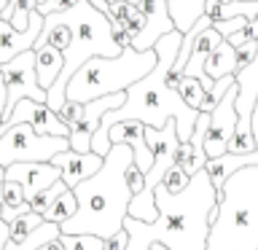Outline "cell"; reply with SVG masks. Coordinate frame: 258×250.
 Returning a JSON list of instances; mask_svg holds the SVG:
<instances>
[{
    "label": "cell",
    "mask_w": 258,
    "mask_h": 250,
    "mask_svg": "<svg viewBox=\"0 0 258 250\" xmlns=\"http://www.w3.org/2000/svg\"><path fill=\"white\" fill-rule=\"evenodd\" d=\"M250 129H253V140H255V148H258V105L253 110V121H250Z\"/></svg>",
    "instance_id": "28"
},
{
    "label": "cell",
    "mask_w": 258,
    "mask_h": 250,
    "mask_svg": "<svg viewBox=\"0 0 258 250\" xmlns=\"http://www.w3.org/2000/svg\"><path fill=\"white\" fill-rule=\"evenodd\" d=\"M205 3L207 0H169L167 3V11H169V19H172L175 30L180 32V35H185L194 22L202 16V11H205ZM218 3H231V0H218Z\"/></svg>",
    "instance_id": "17"
},
{
    "label": "cell",
    "mask_w": 258,
    "mask_h": 250,
    "mask_svg": "<svg viewBox=\"0 0 258 250\" xmlns=\"http://www.w3.org/2000/svg\"><path fill=\"white\" fill-rule=\"evenodd\" d=\"M188 180H191V177L185 175L177 164H172V167L167 169V175L161 177V185H164V189H167L169 194H180V191L185 189V185H188Z\"/></svg>",
    "instance_id": "24"
},
{
    "label": "cell",
    "mask_w": 258,
    "mask_h": 250,
    "mask_svg": "<svg viewBox=\"0 0 258 250\" xmlns=\"http://www.w3.org/2000/svg\"><path fill=\"white\" fill-rule=\"evenodd\" d=\"M126 239H129V237H126V231L121 229L118 234H113L110 239H105V242H102V250H124V247H126Z\"/></svg>",
    "instance_id": "27"
},
{
    "label": "cell",
    "mask_w": 258,
    "mask_h": 250,
    "mask_svg": "<svg viewBox=\"0 0 258 250\" xmlns=\"http://www.w3.org/2000/svg\"><path fill=\"white\" fill-rule=\"evenodd\" d=\"M132 164V151L126 145H110L102 167L73 189L76 215L59 223V234L68 237H97L110 239L121 231L126 218V207L132 202V191L126 183V167Z\"/></svg>",
    "instance_id": "2"
},
{
    "label": "cell",
    "mask_w": 258,
    "mask_h": 250,
    "mask_svg": "<svg viewBox=\"0 0 258 250\" xmlns=\"http://www.w3.org/2000/svg\"><path fill=\"white\" fill-rule=\"evenodd\" d=\"M164 3H169V0H164Z\"/></svg>",
    "instance_id": "37"
},
{
    "label": "cell",
    "mask_w": 258,
    "mask_h": 250,
    "mask_svg": "<svg viewBox=\"0 0 258 250\" xmlns=\"http://www.w3.org/2000/svg\"><path fill=\"white\" fill-rule=\"evenodd\" d=\"M145 127L140 124V121H121V124L116 127H110V132H108V143L110 145H126L129 151H132V164L140 169V172L145 175L151 169V151H148V145H145Z\"/></svg>",
    "instance_id": "14"
},
{
    "label": "cell",
    "mask_w": 258,
    "mask_h": 250,
    "mask_svg": "<svg viewBox=\"0 0 258 250\" xmlns=\"http://www.w3.org/2000/svg\"><path fill=\"white\" fill-rule=\"evenodd\" d=\"M234 97H237V84L229 86V92L221 97V102L207 113V135H205V156L218 159L226 153V145L234 137L237 129V113H234Z\"/></svg>",
    "instance_id": "7"
},
{
    "label": "cell",
    "mask_w": 258,
    "mask_h": 250,
    "mask_svg": "<svg viewBox=\"0 0 258 250\" xmlns=\"http://www.w3.org/2000/svg\"><path fill=\"white\" fill-rule=\"evenodd\" d=\"M64 191H70V189H64V183H62V180H56V183L51 185V189H46L43 194H38V197L30 202V213L43 215V210H46L48 205H51V202H54L56 197H59V194H64Z\"/></svg>",
    "instance_id": "23"
},
{
    "label": "cell",
    "mask_w": 258,
    "mask_h": 250,
    "mask_svg": "<svg viewBox=\"0 0 258 250\" xmlns=\"http://www.w3.org/2000/svg\"><path fill=\"white\" fill-rule=\"evenodd\" d=\"M180 40H183V35L175 30V32L161 35L156 43H153L156 68H153L145 78H140L137 84H132L126 89L124 92V105H121V108L102 116L100 129L94 132L92 145H89L92 153H97L100 159L108 156V151H110L108 132H110V127L121 124V121H140V124L148 127V129H161L169 118H172L175 129H177V140L188 143L199 113L191 110L188 105H185L175 92H169L167 84H164L167 73L175 68L177 51H180Z\"/></svg>",
    "instance_id": "1"
},
{
    "label": "cell",
    "mask_w": 258,
    "mask_h": 250,
    "mask_svg": "<svg viewBox=\"0 0 258 250\" xmlns=\"http://www.w3.org/2000/svg\"><path fill=\"white\" fill-rule=\"evenodd\" d=\"M205 250H258V164L239 169L223 183L210 213Z\"/></svg>",
    "instance_id": "3"
},
{
    "label": "cell",
    "mask_w": 258,
    "mask_h": 250,
    "mask_svg": "<svg viewBox=\"0 0 258 250\" xmlns=\"http://www.w3.org/2000/svg\"><path fill=\"white\" fill-rule=\"evenodd\" d=\"M38 250H62V242H59V237H56L51 242H46V245H40Z\"/></svg>",
    "instance_id": "29"
},
{
    "label": "cell",
    "mask_w": 258,
    "mask_h": 250,
    "mask_svg": "<svg viewBox=\"0 0 258 250\" xmlns=\"http://www.w3.org/2000/svg\"><path fill=\"white\" fill-rule=\"evenodd\" d=\"M3 180H11L19 185L24 202L30 205L38 194H43L59 180V169L51 161H46V164H11L3 169Z\"/></svg>",
    "instance_id": "10"
},
{
    "label": "cell",
    "mask_w": 258,
    "mask_h": 250,
    "mask_svg": "<svg viewBox=\"0 0 258 250\" xmlns=\"http://www.w3.org/2000/svg\"><path fill=\"white\" fill-rule=\"evenodd\" d=\"M124 105V94H108V97H100L94 102H86L81 116L70 124V132H68V148L73 153H89V145H92V137L94 132L100 129V121L105 113L116 110Z\"/></svg>",
    "instance_id": "8"
},
{
    "label": "cell",
    "mask_w": 258,
    "mask_h": 250,
    "mask_svg": "<svg viewBox=\"0 0 258 250\" xmlns=\"http://www.w3.org/2000/svg\"><path fill=\"white\" fill-rule=\"evenodd\" d=\"M62 73V54L51 46H40L35 48V84L48 92L54 86L56 76Z\"/></svg>",
    "instance_id": "16"
},
{
    "label": "cell",
    "mask_w": 258,
    "mask_h": 250,
    "mask_svg": "<svg viewBox=\"0 0 258 250\" xmlns=\"http://www.w3.org/2000/svg\"><path fill=\"white\" fill-rule=\"evenodd\" d=\"M40 30H43V16H40L35 8L30 11L27 32H16L8 22H0V65L16 59V56L24 54V51H32Z\"/></svg>",
    "instance_id": "12"
},
{
    "label": "cell",
    "mask_w": 258,
    "mask_h": 250,
    "mask_svg": "<svg viewBox=\"0 0 258 250\" xmlns=\"http://www.w3.org/2000/svg\"><path fill=\"white\" fill-rule=\"evenodd\" d=\"M0 199H3V183H0Z\"/></svg>",
    "instance_id": "35"
},
{
    "label": "cell",
    "mask_w": 258,
    "mask_h": 250,
    "mask_svg": "<svg viewBox=\"0 0 258 250\" xmlns=\"http://www.w3.org/2000/svg\"><path fill=\"white\" fill-rule=\"evenodd\" d=\"M105 3H108L110 8H116V6H121V3H124V0H105Z\"/></svg>",
    "instance_id": "31"
},
{
    "label": "cell",
    "mask_w": 258,
    "mask_h": 250,
    "mask_svg": "<svg viewBox=\"0 0 258 250\" xmlns=\"http://www.w3.org/2000/svg\"><path fill=\"white\" fill-rule=\"evenodd\" d=\"M180 100L188 105L191 110H197L199 113V105H202V100H205V89L199 86V81H194V78H188V76H183L180 78V84H177V92H175Z\"/></svg>",
    "instance_id": "21"
},
{
    "label": "cell",
    "mask_w": 258,
    "mask_h": 250,
    "mask_svg": "<svg viewBox=\"0 0 258 250\" xmlns=\"http://www.w3.org/2000/svg\"><path fill=\"white\" fill-rule=\"evenodd\" d=\"M151 250H167V247H161V245H151Z\"/></svg>",
    "instance_id": "33"
},
{
    "label": "cell",
    "mask_w": 258,
    "mask_h": 250,
    "mask_svg": "<svg viewBox=\"0 0 258 250\" xmlns=\"http://www.w3.org/2000/svg\"><path fill=\"white\" fill-rule=\"evenodd\" d=\"M253 164H258V151L247 153V156L223 153V156H218V159H207L202 169H205L207 180H210V185H213V191H215V197H221L223 183L229 180L234 172H239V169H245V167H253Z\"/></svg>",
    "instance_id": "15"
},
{
    "label": "cell",
    "mask_w": 258,
    "mask_h": 250,
    "mask_svg": "<svg viewBox=\"0 0 258 250\" xmlns=\"http://www.w3.org/2000/svg\"><path fill=\"white\" fill-rule=\"evenodd\" d=\"M16 124H27L35 135L40 137H68L70 129L56 118L54 110H48L43 102H32V100H19L14 105V110L8 113L0 124V132L11 129Z\"/></svg>",
    "instance_id": "9"
},
{
    "label": "cell",
    "mask_w": 258,
    "mask_h": 250,
    "mask_svg": "<svg viewBox=\"0 0 258 250\" xmlns=\"http://www.w3.org/2000/svg\"><path fill=\"white\" fill-rule=\"evenodd\" d=\"M51 164L59 169V180L64 183V189H76L78 183L89 180L97 169L102 167V159L97 153H73V151H62L51 159Z\"/></svg>",
    "instance_id": "13"
},
{
    "label": "cell",
    "mask_w": 258,
    "mask_h": 250,
    "mask_svg": "<svg viewBox=\"0 0 258 250\" xmlns=\"http://www.w3.org/2000/svg\"><path fill=\"white\" fill-rule=\"evenodd\" d=\"M140 11L145 16V27L137 38H132V46L135 51H151L153 43L167 35V32H175V24L169 19V11H167V3L164 0H143L140 3Z\"/></svg>",
    "instance_id": "11"
},
{
    "label": "cell",
    "mask_w": 258,
    "mask_h": 250,
    "mask_svg": "<svg viewBox=\"0 0 258 250\" xmlns=\"http://www.w3.org/2000/svg\"><path fill=\"white\" fill-rule=\"evenodd\" d=\"M62 151H70L68 137H40L27 124L0 132V169L11 164H46Z\"/></svg>",
    "instance_id": "5"
},
{
    "label": "cell",
    "mask_w": 258,
    "mask_h": 250,
    "mask_svg": "<svg viewBox=\"0 0 258 250\" xmlns=\"http://www.w3.org/2000/svg\"><path fill=\"white\" fill-rule=\"evenodd\" d=\"M239 3H258V0H239Z\"/></svg>",
    "instance_id": "34"
},
{
    "label": "cell",
    "mask_w": 258,
    "mask_h": 250,
    "mask_svg": "<svg viewBox=\"0 0 258 250\" xmlns=\"http://www.w3.org/2000/svg\"><path fill=\"white\" fill-rule=\"evenodd\" d=\"M6 3H8V0H0V14H3V8H6Z\"/></svg>",
    "instance_id": "32"
},
{
    "label": "cell",
    "mask_w": 258,
    "mask_h": 250,
    "mask_svg": "<svg viewBox=\"0 0 258 250\" xmlns=\"http://www.w3.org/2000/svg\"><path fill=\"white\" fill-rule=\"evenodd\" d=\"M40 223H43V218L35 215V213H27V215L16 218L14 223H8V239H11V242H22V239H27V237L38 229Z\"/></svg>",
    "instance_id": "22"
},
{
    "label": "cell",
    "mask_w": 258,
    "mask_h": 250,
    "mask_svg": "<svg viewBox=\"0 0 258 250\" xmlns=\"http://www.w3.org/2000/svg\"><path fill=\"white\" fill-rule=\"evenodd\" d=\"M76 215V197H73V191H64V194H59V197H56L51 205H48L46 210H43V221L46 223H64L68 221V218H73Z\"/></svg>",
    "instance_id": "20"
},
{
    "label": "cell",
    "mask_w": 258,
    "mask_h": 250,
    "mask_svg": "<svg viewBox=\"0 0 258 250\" xmlns=\"http://www.w3.org/2000/svg\"><path fill=\"white\" fill-rule=\"evenodd\" d=\"M126 183H129V191H132V197L143 191V172H140V169H137L135 164L126 167Z\"/></svg>",
    "instance_id": "26"
},
{
    "label": "cell",
    "mask_w": 258,
    "mask_h": 250,
    "mask_svg": "<svg viewBox=\"0 0 258 250\" xmlns=\"http://www.w3.org/2000/svg\"><path fill=\"white\" fill-rule=\"evenodd\" d=\"M124 3H126V6H132V8H140L143 0H124Z\"/></svg>",
    "instance_id": "30"
},
{
    "label": "cell",
    "mask_w": 258,
    "mask_h": 250,
    "mask_svg": "<svg viewBox=\"0 0 258 250\" xmlns=\"http://www.w3.org/2000/svg\"><path fill=\"white\" fill-rule=\"evenodd\" d=\"M234 70H237V59H234V48L226 43V40H221L213 51H210L207 62H205V76L213 81H221L226 76H234Z\"/></svg>",
    "instance_id": "18"
},
{
    "label": "cell",
    "mask_w": 258,
    "mask_h": 250,
    "mask_svg": "<svg viewBox=\"0 0 258 250\" xmlns=\"http://www.w3.org/2000/svg\"><path fill=\"white\" fill-rule=\"evenodd\" d=\"M0 78L6 86V110L3 118L14 110L19 100H32L46 105V92L35 84V51H24L16 59L0 65Z\"/></svg>",
    "instance_id": "6"
},
{
    "label": "cell",
    "mask_w": 258,
    "mask_h": 250,
    "mask_svg": "<svg viewBox=\"0 0 258 250\" xmlns=\"http://www.w3.org/2000/svg\"><path fill=\"white\" fill-rule=\"evenodd\" d=\"M30 213V205L24 202L22 197V189L11 180H3V199H0V221L6 226L14 223L16 218L27 215Z\"/></svg>",
    "instance_id": "19"
},
{
    "label": "cell",
    "mask_w": 258,
    "mask_h": 250,
    "mask_svg": "<svg viewBox=\"0 0 258 250\" xmlns=\"http://www.w3.org/2000/svg\"><path fill=\"white\" fill-rule=\"evenodd\" d=\"M156 68V54L151 51H135L132 46L124 48L118 56L105 59V56H94V59L84 62L78 73L68 81L64 86V102H94L108 94H124L132 84L145 78Z\"/></svg>",
    "instance_id": "4"
},
{
    "label": "cell",
    "mask_w": 258,
    "mask_h": 250,
    "mask_svg": "<svg viewBox=\"0 0 258 250\" xmlns=\"http://www.w3.org/2000/svg\"><path fill=\"white\" fill-rule=\"evenodd\" d=\"M0 183H3V169H0Z\"/></svg>",
    "instance_id": "36"
},
{
    "label": "cell",
    "mask_w": 258,
    "mask_h": 250,
    "mask_svg": "<svg viewBox=\"0 0 258 250\" xmlns=\"http://www.w3.org/2000/svg\"><path fill=\"white\" fill-rule=\"evenodd\" d=\"M255 51H258V40H250V43L234 48V59H237V70H234V76H237V73H242L250 62L255 59Z\"/></svg>",
    "instance_id": "25"
}]
</instances>
